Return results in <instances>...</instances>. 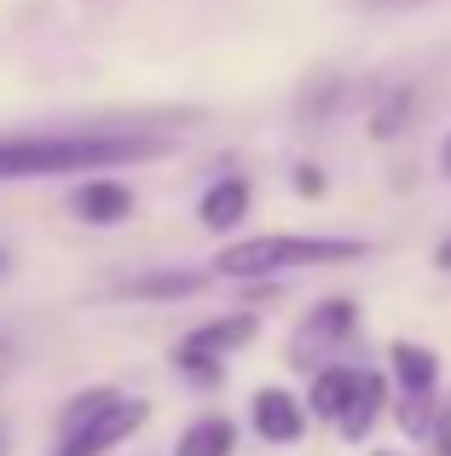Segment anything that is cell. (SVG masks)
Returning a JSON list of instances; mask_svg holds the SVG:
<instances>
[{
	"label": "cell",
	"mask_w": 451,
	"mask_h": 456,
	"mask_svg": "<svg viewBox=\"0 0 451 456\" xmlns=\"http://www.w3.org/2000/svg\"><path fill=\"white\" fill-rule=\"evenodd\" d=\"M174 151L157 127H53V134H0V185L64 174H116Z\"/></svg>",
	"instance_id": "obj_1"
},
{
	"label": "cell",
	"mask_w": 451,
	"mask_h": 456,
	"mask_svg": "<svg viewBox=\"0 0 451 456\" xmlns=\"http://www.w3.org/2000/svg\"><path fill=\"white\" fill-rule=\"evenodd\" d=\"M371 243L359 237H290V232H260V237H237L215 255L220 278H278V272H301V266H336V260H365Z\"/></svg>",
	"instance_id": "obj_2"
},
{
	"label": "cell",
	"mask_w": 451,
	"mask_h": 456,
	"mask_svg": "<svg viewBox=\"0 0 451 456\" xmlns=\"http://www.w3.org/2000/svg\"><path fill=\"white\" fill-rule=\"evenodd\" d=\"M255 335H260L255 312H226V318H209V323H197L192 335H180L174 364H180L185 376H197V381H220V358L243 353Z\"/></svg>",
	"instance_id": "obj_3"
},
{
	"label": "cell",
	"mask_w": 451,
	"mask_h": 456,
	"mask_svg": "<svg viewBox=\"0 0 451 456\" xmlns=\"http://www.w3.org/2000/svg\"><path fill=\"white\" fill-rule=\"evenodd\" d=\"M145 422H151V404H145V399H134V393H122V399L104 404L93 422H81L76 434L58 439V451H53V456H111L116 445H122V439H134Z\"/></svg>",
	"instance_id": "obj_4"
},
{
	"label": "cell",
	"mask_w": 451,
	"mask_h": 456,
	"mask_svg": "<svg viewBox=\"0 0 451 456\" xmlns=\"http://www.w3.org/2000/svg\"><path fill=\"white\" fill-rule=\"evenodd\" d=\"M249 428H255L266 445H295L307 434V404L290 387H260L249 399Z\"/></svg>",
	"instance_id": "obj_5"
},
{
	"label": "cell",
	"mask_w": 451,
	"mask_h": 456,
	"mask_svg": "<svg viewBox=\"0 0 451 456\" xmlns=\"http://www.w3.org/2000/svg\"><path fill=\"white\" fill-rule=\"evenodd\" d=\"M70 214H76L81 225H122L127 214H134V191L116 174H87L70 191Z\"/></svg>",
	"instance_id": "obj_6"
},
{
	"label": "cell",
	"mask_w": 451,
	"mask_h": 456,
	"mask_svg": "<svg viewBox=\"0 0 451 456\" xmlns=\"http://www.w3.org/2000/svg\"><path fill=\"white\" fill-rule=\"evenodd\" d=\"M249 202H255V191H249V179L243 174H226V179H215V185L197 197V220L209 225V232H237L243 225V214H249Z\"/></svg>",
	"instance_id": "obj_7"
},
{
	"label": "cell",
	"mask_w": 451,
	"mask_h": 456,
	"mask_svg": "<svg viewBox=\"0 0 451 456\" xmlns=\"http://www.w3.org/2000/svg\"><path fill=\"white\" fill-rule=\"evenodd\" d=\"M359 376L365 370H348V364H330L313 376V393H307V411L324 416V422H341V411L353 404V393H359Z\"/></svg>",
	"instance_id": "obj_8"
},
{
	"label": "cell",
	"mask_w": 451,
	"mask_h": 456,
	"mask_svg": "<svg viewBox=\"0 0 451 456\" xmlns=\"http://www.w3.org/2000/svg\"><path fill=\"white\" fill-rule=\"evenodd\" d=\"M382 404H388V381L376 376V370H365L359 376V393H353V404L341 411V439H365L376 428V416H382Z\"/></svg>",
	"instance_id": "obj_9"
},
{
	"label": "cell",
	"mask_w": 451,
	"mask_h": 456,
	"mask_svg": "<svg viewBox=\"0 0 451 456\" xmlns=\"http://www.w3.org/2000/svg\"><path fill=\"white\" fill-rule=\"evenodd\" d=\"M388 358H394V381L406 393H434V381H440V358H434L429 346L394 341V346H388Z\"/></svg>",
	"instance_id": "obj_10"
},
{
	"label": "cell",
	"mask_w": 451,
	"mask_h": 456,
	"mask_svg": "<svg viewBox=\"0 0 451 456\" xmlns=\"http://www.w3.org/2000/svg\"><path fill=\"white\" fill-rule=\"evenodd\" d=\"M237 451V428L226 416H197L180 439H174V456H232Z\"/></svg>",
	"instance_id": "obj_11"
},
{
	"label": "cell",
	"mask_w": 451,
	"mask_h": 456,
	"mask_svg": "<svg viewBox=\"0 0 451 456\" xmlns=\"http://www.w3.org/2000/svg\"><path fill=\"white\" fill-rule=\"evenodd\" d=\"M348 330H353V301H324L313 318L301 323V335H295V353H318L324 341H341Z\"/></svg>",
	"instance_id": "obj_12"
},
{
	"label": "cell",
	"mask_w": 451,
	"mask_h": 456,
	"mask_svg": "<svg viewBox=\"0 0 451 456\" xmlns=\"http://www.w3.org/2000/svg\"><path fill=\"white\" fill-rule=\"evenodd\" d=\"M197 289H203L197 272H145V278L122 283V295H134V301H180V295H197Z\"/></svg>",
	"instance_id": "obj_13"
},
{
	"label": "cell",
	"mask_w": 451,
	"mask_h": 456,
	"mask_svg": "<svg viewBox=\"0 0 451 456\" xmlns=\"http://www.w3.org/2000/svg\"><path fill=\"white\" fill-rule=\"evenodd\" d=\"M116 399H122L116 387H87V393H76V399L64 404V416H58V439H64V434H76L81 422H93V416H99L104 404H116Z\"/></svg>",
	"instance_id": "obj_14"
},
{
	"label": "cell",
	"mask_w": 451,
	"mask_h": 456,
	"mask_svg": "<svg viewBox=\"0 0 451 456\" xmlns=\"http://www.w3.org/2000/svg\"><path fill=\"white\" fill-rule=\"evenodd\" d=\"M365 12H417V6H434V0H359Z\"/></svg>",
	"instance_id": "obj_15"
},
{
	"label": "cell",
	"mask_w": 451,
	"mask_h": 456,
	"mask_svg": "<svg viewBox=\"0 0 451 456\" xmlns=\"http://www.w3.org/2000/svg\"><path fill=\"white\" fill-rule=\"evenodd\" d=\"M295 185H301L307 197H318V191H324V174H318V167H301V174H295Z\"/></svg>",
	"instance_id": "obj_16"
},
{
	"label": "cell",
	"mask_w": 451,
	"mask_h": 456,
	"mask_svg": "<svg viewBox=\"0 0 451 456\" xmlns=\"http://www.w3.org/2000/svg\"><path fill=\"white\" fill-rule=\"evenodd\" d=\"M440 174L451 179V134H446V145H440Z\"/></svg>",
	"instance_id": "obj_17"
},
{
	"label": "cell",
	"mask_w": 451,
	"mask_h": 456,
	"mask_svg": "<svg viewBox=\"0 0 451 456\" xmlns=\"http://www.w3.org/2000/svg\"><path fill=\"white\" fill-rule=\"evenodd\" d=\"M434 266H446V272H451V243H440V255H434Z\"/></svg>",
	"instance_id": "obj_18"
}]
</instances>
